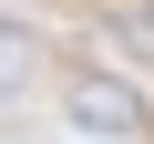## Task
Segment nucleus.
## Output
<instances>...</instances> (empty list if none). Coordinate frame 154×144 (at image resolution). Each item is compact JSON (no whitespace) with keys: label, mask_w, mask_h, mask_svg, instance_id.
<instances>
[{"label":"nucleus","mask_w":154,"mask_h":144,"mask_svg":"<svg viewBox=\"0 0 154 144\" xmlns=\"http://www.w3.org/2000/svg\"><path fill=\"white\" fill-rule=\"evenodd\" d=\"M134 41H154V0H144V11H134Z\"/></svg>","instance_id":"nucleus-2"},{"label":"nucleus","mask_w":154,"mask_h":144,"mask_svg":"<svg viewBox=\"0 0 154 144\" xmlns=\"http://www.w3.org/2000/svg\"><path fill=\"white\" fill-rule=\"evenodd\" d=\"M72 124H82V134H144L154 113L113 83V72H82V83H72Z\"/></svg>","instance_id":"nucleus-1"}]
</instances>
